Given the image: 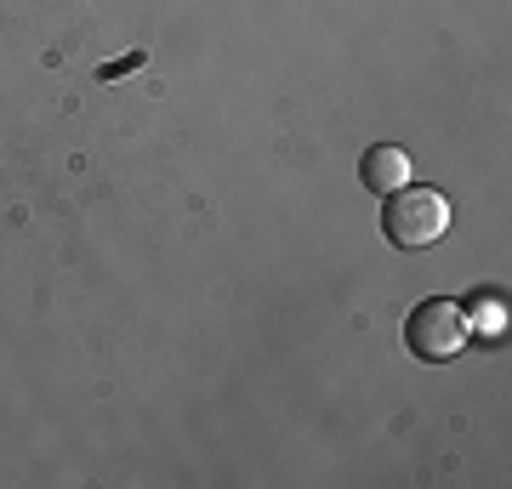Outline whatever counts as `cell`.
<instances>
[{"label": "cell", "mask_w": 512, "mask_h": 489, "mask_svg": "<svg viewBox=\"0 0 512 489\" xmlns=\"http://www.w3.org/2000/svg\"><path fill=\"white\" fill-rule=\"evenodd\" d=\"M404 342L416 353L421 364H450L461 347L473 342V325H467V308H461L456 296H427L410 308L404 319Z\"/></svg>", "instance_id": "2"}, {"label": "cell", "mask_w": 512, "mask_h": 489, "mask_svg": "<svg viewBox=\"0 0 512 489\" xmlns=\"http://www.w3.org/2000/svg\"><path fill=\"white\" fill-rule=\"evenodd\" d=\"M382 228L399 251H427L439 245L444 228H450V200L439 188H421V182H404L387 194V211H382Z\"/></svg>", "instance_id": "1"}, {"label": "cell", "mask_w": 512, "mask_h": 489, "mask_svg": "<svg viewBox=\"0 0 512 489\" xmlns=\"http://www.w3.org/2000/svg\"><path fill=\"white\" fill-rule=\"evenodd\" d=\"M359 182H365L370 194H393V188H404V182H416V165H410V154H404L399 143H376L365 148V160H359Z\"/></svg>", "instance_id": "3"}, {"label": "cell", "mask_w": 512, "mask_h": 489, "mask_svg": "<svg viewBox=\"0 0 512 489\" xmlns=\"http://www.w3.org/2000/svg\"><path fill=\"white\" fill-rule=\"evenodd\" d=\"M467 325L478 336H507V302L501 296H478L473 308H467Z\"/></svg>", "instance_id": "4"}]
</instances>
